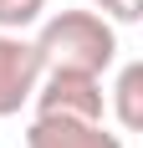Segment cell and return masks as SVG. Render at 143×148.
Returning a JSON list of instances; mask_svg holds the SVG:
<instances>
[{"instance_id": "6", "label": "cell", "mask_w": 143, "mask_h": 148, "mask_svg": "<svg viewBox=\"0 0 143 148\" xmlns=\"http://www.w3.org/2000/svg\"><path fill=\"white\" fill-rule=\"evenodd\" d=\"M46 10V0H0V31H26L36 26Z\"/></svg>"}, {"instance_id": "4", "label": "cell", "mask_w": 143, "mask_h": 148, "mask_svg": "<svg viewBox=\"0 0 143 148\" xmlns=\"http://www.w3.org/2000/svg\"><path fill=\"white\" fill-rule=\"evenodd\" d=\"M26 148H128L123 133H107V123H67V118H31Z\"/></svg>"}, {"instance_id": "1", "label": "cell", "mask_w": 143, "mask_h": 148, "mask_svg": "<svg viewBox=\"0 0 143 148\" xmlns=\"http://www.w3.org/2000/svg\"><path fill=\"white\" fill-rule=\"evenodd\" d=\"M36 51H41L46 72H87L102 77L118 61V26L97 10H56L36 31Z\"/></svg>"}, {"instance_id": "5", "label": "cell", "mask_w": 143, "mask_h": 148, "mask_svg": "<svg viewBox=\"0 0 143 148\" xmlns=\"http://www.w3.org/2000/svg\"><path fill=\"white\" fill-rule=\"evenodd\" d=\"M113 112H118V128H123V133H138V128H143V66H138V61H128V66L118 72Z\"/></svg>"}, {"instance_id": "7", "label": "cell", "mask_w": 143, "mask_h": 148, "mask_svg": "<svg viewBox=\"0 0 143 148\" xmlns=\"http://www.w3.org/2000/svg\"><path fill=\"white\" fill-rule=\"evenodd\" d=\"M92 10L107 15L113 26H133V21L143 15V0H92Z\"/></svg>"}, {"instance_id": "3", "label": "cell", "mask_w": 143, "mask_h": 148, "mask_svg": "<svg viewBox=\"0 0 143 148\" xmlns=\"http://www.w3.org/2000/svg\"><path fill=\"white\" fill-rule=\"evenodd\" d=\"M41 51L21 31H0V118H15L41 82Z\"/></svg>"}, {"instance_id": "2", "label": "cell", "mask_w": 143, "mask_h": 148, "mask_svg": "<svg viewBox=\"0 0 143 148\" xmlns=\"http://www.w3.org/2000/svg\"><path fill=\"white\" fill-rule=\"evenodd\" d=\"M31 102H36V118L107 123V92H102V77H87V72H41Z\"/></svg>"}]
</instances>
